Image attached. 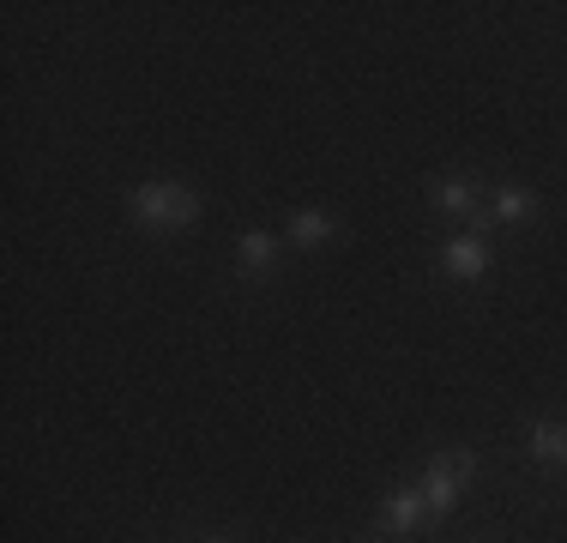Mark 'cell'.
Returning a JSON list of instances; mask_svg holds the SVG:
<instances>
[{
  "label": "cell",
  "instance_id": "obj_10",
  "mask_svg": "<svg viewBox=\"0 0 567 543\" xmlns=\"http://www.w3.org/2000/svg\"><path fill=\"white\" fill-rule=\"evenodd\" d=\"M465 543H502V537H495V532H477V537H465Z\"/></svg>",
  "mask_w": 567,
  "mask_h": 543
},
{
  "label": "cell",
  "instance_id": "obj_7",
  "mask_svg": "<svg viewBox=\"0 0 567 543\" xmlns=\"http://www.w3.org/2000/svg\"><path fill=\"white\" fill-rule=\"evenodd\" d=\"M519 453L532 459L544 478H567V417H532L519 434Z\"/></svg>",
  "mask_w": 567,
  "mask_h": 543
},
{
  "label": "cell",
  "instance_id": "obj_3",
  "mask_svg": "<svg viewBox=\"0 0 567 543\" xmlns=\"http://www.w3.org/2000/svg\"><path fill=\"white\" fill-rule=\"evenodd\" d=\"M429 212L447 217L453 229H477V236H489V182H483L477 170H447L429 182Z\"/></svg>",
  "mask_w": 567,
  "mask_h": 543
},
{
  "label": "cell",
  "instance_id": "obj_5",
  "mask_svg": "<svg viewBox=\"0 0 567 543\" xmlns=\"http://www.w3.org/2000/svg\"><path fill=\"white\" fill-rule=\"evenodd\" d=\"M435 272L447 284H458V290H477V284L495 272V242L477 236V229H453V236L441 242V254H435Z\"/></svg>",
  "mask_w": 567,
  "mask_h": 543
},
{
  "label": "cell",
  "instance_id": "obj_9",
  "mask_svg": "<svg viewBox=\"0 0 567 543\" xmlns=\"http://www.w3.org/2000/svg\"><path fill=\"white\" fill-rule=\"evenodd\" d=\"M339 236H344V224H339L332 206H302V212H290V224H284V242H290L296 254H315V248H327V242H339Z\"/></svg>",
  "mask_w": 567,
  "mask_h": 543
},
{
  "label": "cell",
  "instance_id": "obj_1",
  "mask_svg": "<svg viewBox=\"0 0 567 543\" xmlns=\"http://www.w3.org/2000/svg\"><path fill=\"white\" fill-rule=\"evenodd\" d=\"M206 217V199H199L194 182H175V175H157V182L127 187V224L145 229V236H182Z\"/></svg>",
  "mask_w": 567,
  "mask_h": 543
},
{
  "label": "cell",
  "instance_id": "obj_4",
  "mask_svg": "<svg viewBox=\"0 0 567 543\" xmlns=\"http://www.w3.org/2000/svg\"><path fill=\"white\" fill-rule=\"evenodd\" d=\"M284 248H290V242H284L278 229H266V224L241 229L236 254H229V284H236V290H266V284L284 272Z\"/></svg>",
  "mask_w": 567,
  "mask_h": 543
},
{
  "label": "cell",
  "instance_id": "obj_11",
  "mask_svg": "<svg viewBox=\"0 0 567 543\" xmlns=\"http://www.w3.org/2000/svg\"><path fill=\"white\" fill-rule=\"evenodd\" d=\"M199 543H236V537H224V532H212V537H199Z\"/></svg>",
  "mask_w": 567,
  "mask_h": 543
},
{
  "label": "cell",
  "instance_id": "obj_6",
  "mask_svg": "<svg viewBox=\"0 0 567 543\" xmlns=\"http://www.w3.org/2000/svg\"><path fill=\"white\" fill-rule=\"evenodd\" d=\"M374 525H381V537H416V532H429V508H423V489L411 483H393L381 495V508H374Z\"/></svg>",
  "mask_w": 567,
  "mask_h": 543
},
{
  "label": "cell",
  "instance_id": "obj_8",
  "mask_svg": "<svg viewBox=\"0 0 567 543\" xmlns=\"http://www.w3.org/2000/svg\"><path fill=\"white\" fill-rule=\"evenodd\" d=\"M544 224V194L525 182H489V229H532Z\"/></svg>",
  "mask_w": 567,
  "mask_h": 543
},
{
  "label": "cell",
  "instance_id": "obj_2",
  "mask_svg": "<svg viewBox=\"0 0 567 543\" xmlns=\"http://www.w3.org/2000/svg\"><path fill=\"white\" fill-rule=\"evenodd\" d=\"M477 471H483V453H477V447H435V453L423 459V478H416V489H423L429 525H441V520L458 508V501L471 495Z\"/></svg>",
  "mask_w": 567,
  "mask_h": 543
}]
</instances>
